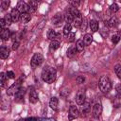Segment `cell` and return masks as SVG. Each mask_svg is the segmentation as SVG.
<instances>
[{"label": "cell", "mask_w": 121, "mask_h": 121, "mask_svg": "<svg viewBox=\"0 0 121 121\" xmlns=\"http://www.w3.org/2000/svg\"><path fill=\"white\" fill-rule=\"evenodd\" d=\"M42 78L46 83H53L56 80L57 72L53 67L45 66L42 71Z\"/></svg>", "instance_id": "1"}, {"label": "cell", "mask_w": 121, "mask_h": 121, "mask_svg": "<svg viewBox=\"0 0 121 121\" xmlns=\"http://www.w3.org/2000/svg\"><path fill=\"white\" fill-rule=\"evenodd\" d=\"M98 85H99V89L102 93L106 94L108 93L111 89H112V83L109 79V78L105 75L101 76L100 78H99V82H98Z\"/></svg>", "instance_id": "2"}, {"label": "cell", "mask_w": 121, "mask_h": 121, "mask_svg": "<svg viewBox=\"0 0 121 121\" xmlns=\"http://www.w3.org/2000/svg\"><path fill=\"white\" fill-rule=\"evenodd\" d=\"M43 61V55H42V54H40V53H35V54L33 55L32 59H31L30 63H31L32 68H33V69H35L37 66L41 65Z\"/></svg>", "instance_id": "3"}, {"label": "cell", "mask_w": 121, "mask_h": 121, "mask_svg": "<svg viewBox=\"0 0 121 121\" xmlns=\"http://www.w3.org/2000/svg\"><path fill=\"white\" fill-rule=\"evenodd\" d=\"M85 98H86V94L85 91L80 89L78 90V92L77 93V96H76V101L78 105H83L85 103Z\"/></svg>", "instance_id": "4"}, {"label": "cell", "mask_w": 121, "mask_h": 121, "mask_svg": "<svg viewBox=\"0 0 121 121\" xmlns=\"http://www.w3.org/2000/svg\"><path fill=\"white\" fill-rule=\"evenodd\" d=\"M78 116H79V111H78V109L76 106L72 105V106L69 108V114H68L69 120L72 121L73 119H75V118H77V117H78Z\"/></svg>", "instance_id": "5"}, {"label": "cell", "mask_w": 121, "mask_h": 121, "mask_svg": "<svg viewBox=\"0 0 121 121\" xmlns=\"http://www.w3.org/2000/svg\"><path fill=\"white\" fill-rule=\"evenodd\" d=\"M102 112V106L100 103H95L92 110V116L93 117H99Z\"/></svg>", "instance_id": "6"}, {"label": "cell", "mask_w": 121, "mask_h": 121, "mask_svg": "<svg viewBox=\"0 0 121 121\" xmlns=\"http://www.w3.org/2000/svg\"><path fill=\"white\" fill-rule=\"evenodd\" d=\"M17 9L22 13H28V5L25 2H19L17 5Z\"/></svg>", "instance_id": "7"}, {"label": "cell", "mask_w": 121, "mask_h": 121, "mask_svg": "<svg viewBox=\"0 0 121 121\" xmlns=\"http://www.w3.org/2000/svg\"><path fill=\"white\" fill-rule=\"evenodd\" d=\"M62 21H63V15L61 13H60V12L55 14L53 16V18H52V23L55 26H60L62 23Z\"/></svg>", "instance_id": "8"}, {"label": "cell", "mask_w": 121, "mask_h": 121, "mask_svg": "<svg viewBox=\"0 0 121 121\" xmlns=\"http://www.w3.org/2000/svg\"><path fill=\"white\" fill-rule=\"evenodd\" d=\"M0 37L3 41H7L10 38V31L8 28H3L0 31Z\"/></svg>", "instance_id": "9"}, {"label": "cell", "mask_w": 121, "mask_h": 121, "mask_svg": "<svg viewBox=\"0 0 121 121\" xmlns=\"http://www.w3.org/2000/svg\"><path fill=\"white\" fill-rule=\"evenodd\" d=\"M10 15H11V18H12L13 22H17L21 18V12L17 9H13L11 10V12H10Z\"/></svg>", "instance_id": "10"}, {"label": "cell", "mask_w": 121, "mask_h": 121, "mask_svg": "<svg viewBox=\"0 0 121 121\" xmlns=\"http://www.w3.org/2000/svg\"><path fill=\"white\" fill-rule=\"evenodd\" d=\"M38 99H39V97H38L37 92H36L35 90H31L30 93H29V101H30L31 103L35 104V103L38 102Z\"/></svg>", "instance_id": "11"}, {"label": "cell", "mask_w": 121, "mask_h": 121, "mask_svg": "<svg viewBox=\"0 0 121 121\" xmlns=\"http://www.w3.org/2000/svg\"><path fill=\"white\" fill-rule=\"evenodd\" d=\"M9 48L6 47V46H2V47L0 48V57H1V59L5 60V59H7V58L9 57Z\"/></svg>", "instance_id": "12"}, {"label": "cell", "mask_w": 121, "mask_h": 121, "mask_svg": "<svg viewBox=\"0 0 121 121\" xmlns=\"http://www.w3.org/2000/svg\"><path fill=\"white\" fill-rule=\"evenodd\" d=\"M58 105H59V100H58V98L55 97V96L51 97V99H50V101H49V106H50V108L56 111V110L58 109Z\"/></svg>", "instance_id": "13"}, {"label": "cell", "mask_w": 121, "mask_h": 121, "mask_svg": "<svg viewBox=\"0 0 121 121\" xmlns=\"http://www.w3.org/2000/svg\"><path fill=\"white\" fill-rule=\"evenodd\" d=\"M90 112V104L89 103H84L81 106V115L86 116Z\"/></svg>", "instance_id": "14"}, {"label": "cell", "mask_w": 121, "mask_h": 121, "mask_svg": "<svg viewBox=\"0 0 121 121\" xmlns=\"http://www.w3.org/2000/svg\"><path fill=\"white\" fill-rule=\"evenodd\" d=\"M64 19H65V21H66V23H67V24H71V23H73V22H74V16H73V14L71 13L70 9H68V10L65 12Z\"/></svg>", "instance_id": "15"}, {"label": "cell", "mask_w": 121, "mask_h": 121, "mask_svg": "<svg viewBox=\"0 0 121 121\" xmlns=\"http://www.w3.org/2000/svg\"><path fill=\"white\" fill-rule=\"evenodd\" d=\"M89 26H90V28L93 32H95L98 29V22L95 21V20H91L89 22Z\"/></svg>", "instance_id": "16"}, {"label": "cell", "mask_w": 121, "mask_h": 121, "mask_svg": "<svg viewBox=\"0 0 121 121\" xmlns=\"http://www.w3.org/2000/svg\"><path fill=\"white\" fill-rule=\"evenodd\" d=\"M84 46H85V44H84L83 40H78L77 41V43H76V48H77V50L78 52H82L84 50Z\"/></svg>", "instance_id": "17"}, {"label": "cell", "mask_w": 121, "mask_h": 121, "mask_svg": "<svg viewBox=\"0 0 121 121\" xmlns=\"http://www.w3.org/2000/svg\"><path fill=\"white\" fill-rule=\"evenodd\" d=\"M77 52H78V50H77L76 46L72 45V46H70V47L68 48V50H67V56H68L69 58H73L74 56H76Z\"/></svg>", "instance_id": "18"}, {"label": "cell", "mask_w": 121, "mask_h": 121, "mask_svg": "<svg viewBox=\"0 0 121 121\" xmlns=\"http://www.w3.org/2000/svg\"><path fill=\"white\" fill-rule=\"evenodd\" d=\"M30 19H31V16H30L29 13H22V14H21L20 20H21L22 23L26 24V23H28V22L30 21Z\"/></svg>", "instance_id": "19"}, {"label": "cell", "mask_w": 121, "mask_h": 121, "mask_svg": "<svg viewBox=\"0 0 121 121\" xmlns=\"http://www.w3.org/2000/svg\"><path fill=\"white\" fill-rule=\"evenodd\" d=\"M82 17H81V15H79V16H78V17H75L74 18V26L75 27H80L81 26V24H82Z\"/></svg>", "instance_id": "20"}, {"label": "cell", "mask_w": 121, "mask_h": 121, "mask_svg": "<svg viewBox=\"0 0 121 121\" xmlns=\"http://www.w3.org/2000/svg\"><path fill=\"white\" fill-rule=\"evenodd\" d=\"M118 19L116 18V17H112L108 22H107V24L111 26V27H115L117 25H118Z\"/></svg>", "instance_id": "21"}, {"label": "cell", "mask_w": 121, "mask_h": 121, "mask_svg": "<svg viewBox=\"0 0 121 121\" xmlns=\"http://www.w3.org/2000/svg\"><path fill=\"white\" fill-rule=\"evenodd\" d=\"M83 42L85 45H90L93 42V36L91 34H85L84 38H83Z\"/></svg>", "instance_id": "22"}, {"label": "cell", "mask_w": 121, "mask_h": 121, "mask_svg": "<svg viewBox=\"0 0 121 121\" xmlns=\"http://www.w3.org/2000/svg\"><path fill=\"white\" fill-rule=\"evenodd\" d=\"M49 47H50V50H56L60 47V42L59 41H56V40H53L51 41L50 44H49Z\"/></svg>", "instance_id": "23"}, {"label": "cell", "mask_w": 121, "mask_h": 121, "mask_svg": "<svg viewBox=\"0 0 121 121\" xmlns=\"http://www.w3.org/2000/svg\"><path fill=\"white\" fill-rule=\"evenodd\" d=\"M24 91H22L21 89L18 90V92L15 94V100L16 101H22L24 100Z\"/></svg>", "instance_id": "24"}, {"label": "cell", "mask_w": 121, "mask_h": 121, "mask_svg": "<svg viewBox=\"0 0 121 121\" xmlns=\"http://www.w3.org/2000/svg\"><path fill=\"white\" fill-rule=\"evenodd\" d=\"M71 29H72L71 24H66V25L64 26V27H63V34L66 35V36H68V35L71 33Z\"/></svg>", "instance_id": "25"}, {"label": "cell", "mask_w": 121, "mask_h": 121, "mask_svg": "<svg viewBox=\"0 0 121 121\" xmlns=\"http://www.w3.org/2000/svg\"><path fill=\"white\" fill-rule=\"evenodd\" d=\"M114 72H115L117 78L121 80V64H116L114 66Z\"/></svg>", "instance_id": "26"}, {"label": "cell", "mask_w": 121, "mask_h": 121, "mask_svg": "<svg viewBox=\"0 0 121 121\" xmlns=\"http://www.w3.org/2000/svg\"><path fill=\"white\" fill-rule=\"evenodd\" d=\"M47 37H48V39H50L51 41H53V40H55V38H57V33L54 30L49 29L48 32H47Z\"/></svg>", "instance_id": "27"}, {"label": "cell", "mask_w": 121, "mask_h": 121, "mask_svg": "<svg viewBox=\"0 0 121 121\" xmlns=\"http://www.w3.org/2000/svg\"><path fill=\"white\" fill-rule=\"evenodd\" d=\"M4 20H5V22H6V25H7V26H9V25H10V24L13 22L10 14H7V15H5Z\"/></svg>", "instance_id": "28"}, {"label": "cell", "mask_w": 121, "mask_h": 121, "mask_svg": "<svg viewBox=\"0 0 121 121\" xmlns=\"http://www.w3.org/2000/svg\"><path fill=\"white\" fill-rule=\"evenodd\" d=\"M9 4H10V2L8 1V0H4V1H2V2H1V8H2V9H3V10H6V9L9 8Z\"/></svg>", "instance_id": "29"}, {"label": "cell", "mask_w": 121, "mask_h": 121, "mask_svg": "<svg viewBox=\"0 0 121 121\" xmlns=\"http://www.w3.org/2000/svg\"><path fill=\"white\" fill-rule=\"evenodd\" d=\"M118 9H119V7L117 6V4H115V3H113V4H112L111 6H110V10L112 11V12H116V11H118Z\"/></svg>", "instance_id": "30"}, {"label": "cell", "mask_w": 121, "mask_h": 121, "mask_svg": "<svg viewBox=\"0 0 121 121\" xmlns=\"http://www.w3.org/2000/svg\"><path fill=\"white\" fill-rule=\"evenodd\" d=\"M120 35H118V34H115V35H113L112 37V42L115 44V43H117L119 41H120Z\"/></svg>", "instance_id": "31"}, {"label": "cell", "mask_w": 121, "mask_h": 121, "mask_svg": "<svg viewBox=\"0 0 121 121\" xmlns=\"http://www.w3.org/2000/svg\"><path fill=\"white\" fill-rule=\"evenodd\" d=\"M27 5H28V6H30L31 8H33V9H36V8L38 7V2H37V1H33V0H30V1H28Z\"/></svg>", "instance_id": "32"}, {"label": "cell", "mask_w": 121, "mask_h": 121, "mask_svg": "<svg viewBox=\"0 0 121 121\" xmlns=\"http://www.w3.org/2000/svg\"><path fill=\"white\" fill-rule=\"evenodd\" d=\"M115 91H116L117 96H118V97H121V84H120V83L116 84V86H115Z\"/></svg>", "instance_id": "33"}, {"label": "cell", "mask_w": 121, "mask_h": 121, "mask_svg": "<svg viewBox=\"0 0 121 121\" xmlns=\"http://www.w3.org/2000/svg\"><path fill=\"white\" fill-rule=\"evenodd\" d=\"M84 80H85V78H84L83 76H78V77H77V78H76V81H77L78 84L83 83V82H84Z\"/></svg>", "instance_id": "34"}, {"label": "cell", "mask_w": 121, "mask_h": 121, "mask_svg": "<svg viewBox=\"0 0 121 121\" xmlns=\"http://www.w3.org/2000/svg\"><path fill=\"white\" fill-rule=\"evenodd\" d=\"M5 78H6L5 74H4V73H1V74H0V84H1L2 87H3L4 84H5Z\"/></svg>", "instance_id": "35"}, {"label": "cell", "mask_w": 121, "mask_h": 121, "mask_svg": "<svg viewBox=\"0 0 121 121\" xmlns=\"http://www.w3.org/2000/svg\"><path fill=\"white\" fill-rule=\"evenodd\" d=\"M7 77L9 78H15V74L12 72V71H8L7 72Z\"/></svg>", "instance_id": "36"}, {"label": "cell", "mask_w": 121, "mask_h": 121, "mask_svg": "<svg viewBox=\"0 0 121 121\" xmlns=\"http://www.w3.org/2000/svg\"><path fill=\"white\" fill-rule=\"evenodd\" d=\"M67 39H68L69 42H73V41L75 40V33H74V32H71V33L68 35V38H67Z\"/></svg>", "instance_id": "37"}, {"label": "cell", "mask_w": 121, "mask_h": 121, "mask_svg": "<svg viewBox=\"0 0 121 121\" xmlns=\"http://www.w3.org/2000/svg\"><path fill=\"white\" fill-rule=\"evenodd\" d=\"M18 47H19V42H18V41L13 42V43H12V49H13V50H16Z\"/></svg>", "instance_id": "38"}, {"label": "cell", "mask_w": 121, "mask_h": 121, "mask_svg": "<svg viewBox=\"0 0 121 121\" xmlns=\"http://www.w3.org/2000/svg\"><path fill=\"white\" fill-rule=\"evenodd\" d=\"M101 34H102V36H103L104 38H106V37L108 36L109 32H108V30H107V29H106V30H105V29H102V30H101Z\"/></svg>", "instance_id": "39"}, {"label": "cell", "mask_w": 121, "mask_h": 121, "mask_svg": "<svg viewBox=\"0 0 121 121\" xmlns=\"http://www.w3.org/2000/svg\"><path fill=\"white\" fill-rule=\"evenodd\" d=\"M71 4L74 6V8H77L78 6H79L80 2H79V1H72V2H71Z\"/></svg>", "instance_id": "40"}, {"label": "cell", "mask_w": 121, "mask_h": 121, "mask_svg": "<svg viewBox=\"0 0 121 121\" xmlns=\"http://www.w3.org/2000/svg\"><path fill=\"white\" fill-rule=\"evenodd\" d=\"M5 25H6V22H5L4 18H2V19L0 20V26H1V29H3V28H4Z\"/></svg>", "instance_id": "41"}, {"label": "cell", "mask_w": 121, "mask_h": 121, "mask_svg": "<svg viewBox=\"0 0 121 121\" xmlns=\"http://www.w3.org/2000/svg\"><path fill=\"white\" fill-rule=\"evenodd\" d=\"M81 28H85L86 27V20L85 19H83L82 20V24H81V26H80Z\"/></svg>", "instance_id": "42"}, {"label": "cell", "mask_w": 121, "mask_h": 121, "mask_svg": "<svg viewBox=\"0 0 121 121\" xmlns=\"http://www.w3.org/2000/svg\"><path fill=\"white\" fill-rule=\"evenodd\" d=\"M36 120H38V119L34 118V117H30V118H26L25 121H36Z\"/></svg>", "instance_id": "43"}, {"label": "cell", "mask_w": 121, "mask_h": 121, "mask_svg": "<svg viewBox=\"0 0 121 121\" xmlns=\"http://www.w3.org/2000/svg\"><path fill=\"white\" fill-rule=\"evenodd\" d=\"M91 121H99V117H92Z\"/></svg>", "instance_id": "44"}]
</instances>
